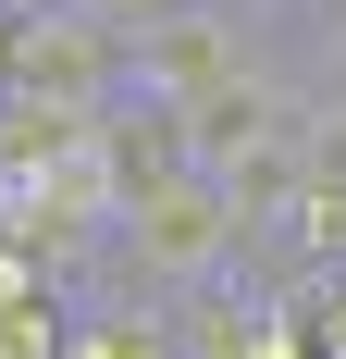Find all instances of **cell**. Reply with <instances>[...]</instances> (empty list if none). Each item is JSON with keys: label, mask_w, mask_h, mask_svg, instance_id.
<instances>
[{"label": "cell", "mask_w": 346, "mask_h": 359, "mask_svg": "<svg viewBox=\"0 0 346 359\" xmlns=\"http://www.w3.org/2000/svg\"><path fill=\"white\" fill-rule=\"evenodd\" d=\"M99 260H111L124 297H198V285H235L247 223H235V198H223L198 161H173L161 186H137V198L99 223Z\"/></svg>", "instance_id": "1"}, {"label": "cell", "mask_w": 346, "mask_h": 359, "mask_svg": "<svg viewBox=\"0 0 346 359\" xmlns=\"http://www.w3.org/2000/svg\"><path fill=\"white\" fill-rule=\"evenodd\" d=\"M124 87V37L87 13V0H13V87L0 100L25 111H99Z\"/></svg>", "instance_id": "2"}, {"label": "cell", "mask_w": 346, "mask_h": 359, "mask_svg": "<svg viewBox=\"0 0 346 359\" xmlns=\"http://www.w3.org/2000/svg\"><path fill=\"white\" fill-rule=\"evenodd\" d=\"M235 62H247L235 0H173L161 25H137V37H124V87H137V100H161V111H186L198 87H223Z\"/></svg>", "instance_id": "3"}, {"label": "cell", "mask_w": 346, "mask_h": 359, "mask_svg": "<svg viewBox=\"0 0 346 359\" xmlns=\"http://www.w3.org/2000/svg\"><path fill=\"white\" fill-rule=\"evenodd\" d=\"M62 359H186V323H173V297H74L62 310Z\"/></svg>", "instance_id": "4"}, {"label": "cell", "mask_w": 346, "mask_h": 359, "mask_svg": "<svg viewBox=\"0 0 346 359\" xmlns=\"http://www.w3.org/2000/svg\"><path fill=\"white\" fill-rule=\"evenodd\" d=\"M272 223H297V273L310 260H346V174L334 161H297V186L272 198Z\"/></svg>", "instance_id": "5"}, {"label": "cell", "mask_w": 346, "mask_h": 359, "mask_svg": "<svg viewBox=\"0 0 346 359\" xmlns=\"http://www.w3.org/2000/svg\"><path fill=\"white\" fill-rule=\"evenodd\" d=\"M62 310L74 297H13L0 310V359H62Z\"/></svg>", "instance_id": "6"}, {"label": "cell", "mask_w": 346, "mask_h": 359, "mask_svg": "<svg viewBox=\"0 0 346 359\" xmlns=\"http://www.w3.org/2000/svg\"><path fill=\"white\" fill-rule=\"evenodd\" d=\"M284 297L310 310V334H321V347H346V260H310V273H284Z\"/></svg>", "instance_id": "7"}, {"label": "cell", "mask_w": 346, "mask_h": 359, "mask_svg": "<svg viewBox=\"0 0 346 359\" xmlns=\"http://www.w3.org/2000/svg\"><path fill=\"white\" fill-rule=\"evenodd\" d=\"M13 297H50V248H25V236H0V310Z\"/></svg>", "instance_id": "8"}, {"label": "cell", "mask_w": 346, "mask_h": 359, "mask_svg": "<svg viewBox=\"0 0 346 359\" xmlns=\"http://www.w3.org/2000/svg\"><path fill=\"white\" fill-rule=\"evenodd\" d=\"M0 87H13V0H0Z\"/></svg>", "instance_id": "9"}, {"label": "cell", "mask_w": 346, "mask_h": 359, "mask_svg": "<svg viewBox=\"0 0 346 359\" xmlns=\"http://www.w3.org/2000/svg\"><path fill=\"white\" fill-rule=\"evenodd\" d=\"M310 359H346V347H310Z\"/></svg>", "instance_id": "10"}]
</instances>
